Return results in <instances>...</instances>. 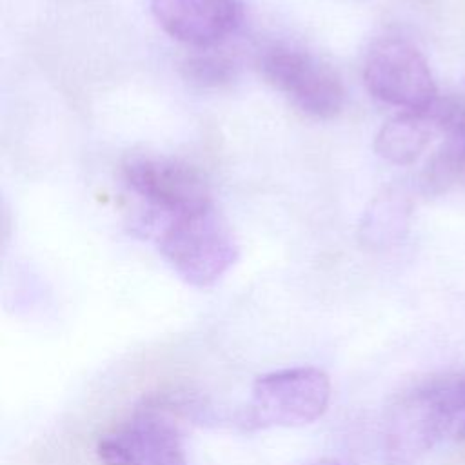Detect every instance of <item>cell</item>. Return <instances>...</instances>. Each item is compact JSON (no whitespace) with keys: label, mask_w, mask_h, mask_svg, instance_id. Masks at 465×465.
I'll list each match as a JSON object with an SVG mask.
<instances>
[{"label":"cell","mask_w":465,"mask_h":465,"mask_svg":"<svg viewBox=\"0 0 465 465\" xmlns=\"http://www.w3.org/2000/svg\"><path fill=\"white\" fill-rule=\"evenodd\" d=\"M209 418V407L187 391L147 394L98 440V460L104 465H187L185 429Z\"/></svg>","instance_id":"cell-1"},{"label":"cell","mask_w":465,"mask_h":465,"mask_svg":"<svg viewBox=\"0 0 465 465\" xmlns=\"http://www.w3.org/2000/svg\"><path fill=\"white\" fill-rule=\"evenodd\" d=\"M465 418V369L425 378L405 389L385 416V447L405 463L438 445Z\"/></svg>","instance_id":"cell-2"},{"label":"cell","mask_w":465,"mask_h":465,"mask_svg":"<svg viewBox=\"0 0 465 465\" xmlns=\"http://www.w3.org/2000/svg\"><path fill=\"white\" fill-rule=\"evenodd\" d=\"M331 401V380L311 365L285 367L258 376L251 398L238 414V425L256 429H294L320 420Z\"/></svg>","instance_id":"cell-3"},{"label":"cell","mask_w":465,"mask_h":465,"mask_svg":"<svg viewBox=\"0 0 465 465\" xmlns=\"http://www.w3.org/2000/svg\"><path fill=\"white\" fill-rule=\"evenodd\" d=\"M158 249L171 269L189 285H214L238 260V243L214 207L169 218Z\"/></svg>","instance_id":"cell-4"},{"label":"cell","mask_w":465,"mask_h":465,"mask_svg":"<svg viewBox=\"0 0 465 465\" xmlns=\"http://www.w3.org/2000/svg\"><path fill=\"white\" fill-rule=\"evenodd\" d=\"M256 65L262 78L302 113L329 120L343 109L345 87L340 76L311 53L291 45H271L258 54Z\"/></svg>","instance_id":"cell-5"},{"label":"cell","mask_w":465,"mask_h":465,"mask_svg":"<svg viewBox=\"0 0 465 465\" xmlns=\"http://www.w3.org/2000/svg\"><path fill=\"white\" fill-rule=\"evenodd\" d=\"M363 82L374 98L403 111H425L440 96L425 56L401 36H381L369 47Z\"/></svg>","instance_id":"cell-6"},{"label":"cell","mask_w":465,"mask_h":465,"mask_svg":"<svg viewBox=\"0 0 465 465\" xmlns=\"http://www.w3.org/2000/svg\"><path fill=\"white\" fill-rule=\"evenodd\" d=\"M122 174L133 193L169 218L213 205L203 174L183 160L153 153L129 154Z\"/></svg>","instance_id":"cell-7"},{"label":"cell","mask_w":465,"mask_h":465,"mask_svg":"<svg viewBox=\"0 0 465 465\" xmlns=\"http://www.w3.org/2000/svg\"><path fill=\"white\" fill-rule=\"evenodd\" d=\"M151 13L171 38L200 49L220 44L242 22L238 0H151Z\"/></svg>","instance_id":"cell-8"},{"label":"cell","mask_w":465,"mask_h":465,"mask_svg":"<svg viewBox=\"0 0 465 465\" xmlns=\"http://www.w3.org/2000/svg\"><path fill=\"white\" fill-rule=\"evenodd\" d=\"M438 131L427 111H401L387 120L374 138V151L396 165L416 162Z\"/></svg>","instance_id":"cell-9"},{"label":"cell","mask_w":465,"mask_h":465,"mask_svg":"<svg viewBox=\"0 0 465 465\" xmlns=\"http://www.w3.org/2000/svg\"><path fill=\"white\" fill-rule=\"evenodd\" d=\"M411 214V196L401 189L389 187L365 209L360 223V236L372 247L392 245L407 234Z\"/></svg>","instance_id":"cell-10"},{"label":"cell","mask_w":465,"mask_h":465,"mask_svg":"<svg viewBox=\"0 0 465 465\" xmlns=\"http://www.w3.org/2000/svg\"><path fill=\"white\" fill-rule=\"evenodd\" d=\"M458 180H461L460 143L454 134H447L421 169L420 191L427 196H438L447 193Z\"/></svg>","instance_id":"cell-11"},{"label":"cell","mask_w":465,"mask_h":465,"mask_svg":"<svg viewBox=\"0 0 465 465\" xmlns=\"http://www.w3.org/2000/svg\"><path fill=\"white\" fill-rule=\"evenodd\" d=\"M194 53L183 58L180 69L185 80L202 87H222L236 78V64L223 53L209 51Z\"/></svg>","instance_id":"cell-12"},{"label":"cell","mask_w":465,"mask_h":465,"mask_svg":"<svg viewBox=\"0 0 465 465\" xmlns=\"http://www.w3.org/2000/svg\"><path fill=\"white\" fill-rule=\"evenodd\" d=\"M449 134H454L458 138V143H460V173H461V180H463L465 178V127L456 129Z\"/></svg>","instance_id":"cell-13"},{"label":"cell","mask_w":465,"mask_h":465,"mask_svg":"<svg viewBox=\"0 0 465 465\" xmlns=\"http://www.w3.org/2000/svg\"><path fill=\"white\" fill-rule=\"evenodd\" d=\"M307 465H343L341 461L338 460H332V458H322V460H316V461H311Z\"/></svg>","instance_id":"cell-14"},{"label":"cell","mask_w":465,"mask_h":465,"mask_svg":"<svg viewBox=\"0 0 465 465\" xmlns=\"http://www.w3.org/2000/svg\"><path fill=\"white\" fill-rule=\"evenodd\" d=\"M456 436H458V440L465 441V418H463V420H461V423L458 425V429H456Z\"/></svg>","instance_id":"cell-15"}]
</instances>
